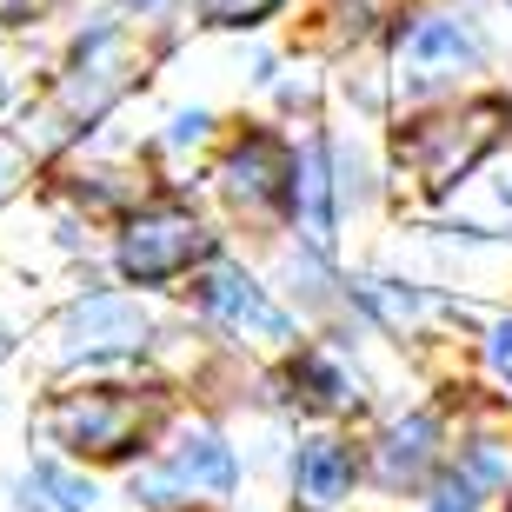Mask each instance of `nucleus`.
I'll list each match as a JSON object with an SVG mask.
<instances>
[{
    "label": "nucleus",
    "instance_id": "obj_18",
    "mask_svg": "<svg viewBox=\"0 0 512 512\" xmlns=\"http://www.w3.org/2000/svg\"><path fill=\"white\" fill-rule=\"evenodd\" d=\"M493 366L512 380V320H499V326H493Z\"/></svg>",
    "mask_w": 512,
    "mask_h": 512
},
{
    "label": "nucleus",
    "instance_id": "obj_16",
    "mask_svg": "<svg viewBox=\"0 0 512 512\" xmlns=\"http://www.w3.org/2000/svg\"><path fill=\"white\" fill-rule=\"evenodd\" d=\"M280 7V0H207V20L213 27H253V20H266Z\"/></svg>",
    "mask_w": 512,
    "mask_h": 512
},
{
    "label": "nucleus",
    "instance_id": "obj_17",
    "mask_svg": "<svg viewBox=\"0 0 512 512\" xmlns=\"http://www.w3.org/2000/svg\"><path fill=\"white\" fill-rule=\"evenodd\" d=\"M20 167H27V153L14 147V140H0V193H14V180H20Z\"/></svg>",
    "mask_w": 512,
    "mask_h": 512
},
{
    "label": "nucleus",
    "instance_id": "obj_5",
    "mask_svg": "<svg viewBox=\"0 0 512 512\" xmlns=\"http://www.w3.org/2000/svg\"><path fill=\"white\" fill-rule=\"evenodd\" d=\"M200 253H207V227H200L187 207H153V213H140L127 227V240H120V273H127L133 286H160V280H173V273H187Z\"/></svg>",
    "mask_w": 512,
    "mask_h": 512
},
{
    "label": "nucleus",
    "instance_id": "obj_8",
    "mask_svg": "<svg viewBox=\"0 0 512 512\" xmlns=\"http://www.w3.org/2000/svg\"><path fill=\"white\" fill-rule=\"evenodd\" d=\"M220 180H227V193L240 207H280V200H293V153L280 140H266V133H247L227 153Z\"/></svg>",
    "mask_w": 512,
    "mask_h": 512
},
{
    "label": "nucleus",
    "instance_id": "obj_4",
    "mask_svg": "<svg viewBox=\"0 0 512 512\" xmlns=\"http://www.w3.org/2000/svg\"><path fill=\"white\" fill-rule=\"evenodd\" d=\"M393 67H399V94H413V100L446 94V87H459V80L479 67V34L453 14H419L413 27L399 34Z\"/></svg>",
    "mask_w": 512,
    "mask_h": 512
},
{
    "label": "nucleus",
    "instance_id": "obj_11",
    "mask_svg": "<svg viewBox=\"0 0 512 512\" xmlns=\"http://www.w3.org/2000/svg\"><path fill=\"white\" fill-rule=\"evenodd\" d=\"M293 200H300V227L313 247H333V180H326V147L313 140L306 147V160L293 167Z\"/></svg>",
    "mask_w": 512,
    "mask_h": 512
},
{
    "label": "nucleus",
    "instance_id": "obj_9",
    "mask_svg": "<svg viewBox=\"0 0 512 512\" xmlns=\"http://www.w3.org/2000/svg\"><path fill=\"white\" fill-rule=\"evenodd\" d=\"M140 340H147V313L120 293H94L67 313V353H127Z\"/></svg>",
    "mask_w": 512,
    "mask_h": 512
},
{
    "label": "nucleus",
    "instance_id": "obj_14",
    "mask_svg": "<svg viewBox=\"0 0 512 512\" xmlns=\"http://www.w3.org/2000/svg\"><path fill=\"white\" fill-rule=\"evenodd\" d=\"M20 499H27V512H87L94 506V486L60 473V466H34L27 486H20Z\"/></svg>",
    "mask_w": 512,
    "mask_h": 512
},
{
    "label": "nucleus",
    "instance_id": "obj_1",
    "mask_svg": "<svg viewBox=\"0 0 512 512\" xmlns=\"http://www.w3.org/2000/svg\"><path fill=\"white\" fill-rule=\"evenodd\" d=\"M160 399L127 393V386H87V393H60L40 426L67 446V453H94V459H127L140 439L153 433Z\"/></svg>",
    "mask_w": 512,
    "mask_h": 512
},
{
    "label": "nucleus",
    "instance_id": "obj_7",
    "mask_svg": "<svg viewBox=\"0 0 512 512\" xmlns=\"http://www.w3.org/2000/svg\"><path fill=\"white\" fill-rule=\"evenodd\" d=\"M200 313L220 320L227 333H247V340H293V320L266 300L240 266H213V273H200Z\"/></svg>",
    "mask_w": 512,
    "mask_h": 512
},
{
    "label": "nucleus",
    "instance_id": "obj_3",
    "mask_svg": "<svg viewBox=\"0 0 512 512\" xmlns=\"http://www.w3.org/2000/svg\"><path fill=\"white\" fill-rule=\"evenodd\" d=\"M233 493V453L213 433H187L160 466L133 479V499L147 512H187V506H213Z\"/></svg>",
    "mask_w": 512,
    "mask_h": 512
},
{
    "label": "nucleus",
    "instance_id": "obj_12",
    "mask_svg": "<svg viewBox=\"0 0 512 512\" xmlns=\"http://www.w3.org/2000/svg\"><path fill=\"white\" fill-rule=\"evenodd\" d=\"M499 473H506V459H499L493 446L466 453V466L433 486V512H479V499H486V486H499Z\"/></svg>",
    "mask_w": 512,
    "mask_h": 512
},
{
    "label": "nucleus",
    "instance_id": "obj_2",
    "mask_svg": "<svg viewBox=\"0 0 512 512\" xmlns=\"http://www.w3.org/2000/svg\"><path fill=\"white\" fill-rule=\"evenodd\" d=\"M499 127H506V107L499 100H479L466 114L413 120V127H399V167L413 173L426 193H446L459 173H473V160L499 140Z\"/></svg>",
    "mask_w": 512,
    "mask_h": 512
},
{
    "label": "nucleus",
    "instance_id": "obj_10",
    "mask_svg": "<svg viewBox=\"0 0 512 512\" xmlns=\"http://www.w3.org/2000/svg\"><path fill=\"white\" fill-rule=\"evenodd\" d=\"M293 493H300L306 512H333L346 493H353V453L340 439H313L293 466Z\"/></svg>",
    "mask_w": 512,
    "mask_h": 512
},
{
    "label": "nucleus",
    "instance_id": "obj_19",
    "mask_svg": "<svg viewBox=\"0 0 512 512\" xmlns=\"http://www.w3.org/2000/svg\"><path fill=\"white\" fill-rule=\"evenodd\" d=\"M200 133H207V120H200V114H180V120H173V140H200Z\"/></svg>",
    "mask_w": 512,
    "mask_h": 512
},
{
    "label": "nucleus",
    "instance_id": "obj_13",
    "mask_svg": "<svg viewBox=\"0 0 512 512\" xmlns=\"http://www.w3.org/2000/svg\"><path fill=\"white\" fill-rule=\"evenodd\" d=\"M433 439H439L433 413H413L406 426H393V433H386V453H380L386 486H406V479L426 473V459H433Z\"/></svg>",
    "mask_w": 512,
    "mask_h": 512
},
{
    "label": "nucleus",
    "instance_id": "obj_15",
    "mask_svg": "<svg viewBox=\"0 0 512 512\" xmlns=\"http://www.w3.org/2000/svg\"><path fill=\"white\" fill-rule=\"evenodd\" d=\"M300 386H306L313 406H346V399H353V386H346L326 360H300Z\"/></svg>",
    "mask_w": 512,
    "mask_h": 512
},
{
    "label": "nucleus",
    "instance_id": "obj_6",
    "mask_svg": "<svg viewBox=\"0 0 512 512\" xmlns=\"http://www.w3.org/2000/svg\"><path fill=\"white\" fill-rule=\"evenodd\" d=\"M127 74H133V47H127V34H120V27H100V34L74 54L67 80H60L54 120H94V114H107V100L127 87Z\"/></svg>",
    "mask_w": 512,
    "mask_h": 512
}]
</instances>
